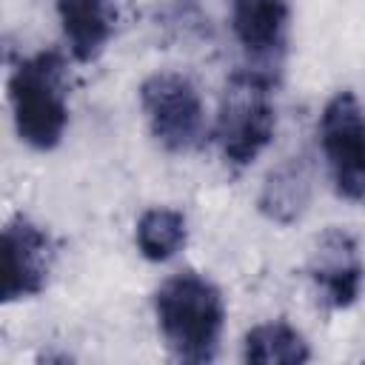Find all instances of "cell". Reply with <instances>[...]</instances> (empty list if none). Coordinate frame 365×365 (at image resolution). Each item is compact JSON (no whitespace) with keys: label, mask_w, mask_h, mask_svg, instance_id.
Instances as JSON below:
<instances>
[{"label":"cell","mask_w":365,"mask_h":365,"mask_svg":"<svg viewBox=\"0 0 365 365\" xmlns=\"http://www.w3.org/2000/svg\"><path fill=\"white\" fill-rule=\"evenodd\" d=\"M9 100L17 137L37 151H51L68 123L63 57L57 51H37L20 60L9 77Z\"/></svg>","instance_id":"7a4b0ae2"},{"label":"cell","mask_w":365,"mask_h":365,"mask_svg":"<svg viewBox=\"0 0 365 365\" xmlns=\"http://www.w3.org/2000/svg\"><path fill=\"white\" fill-rule=\"evenodd\" d=\"M157 325L171 354L182 362H211L225 325V299L220 288L197 274L182 271L168 277L154 291Z\"/></svg>","instance_id":"6da1fadb"},{"label":"cell","mask_w":365,"mask_h":365,"mask_svg":"<svg viewBox=\"0 0 365 365\" xmlns=\"http://www.w3.org/2000/svg\"><path fill=\"white\" fill-rule=\"evenodd\" d=\"M185 237H188L185 217L177 208H160V205L148 208V211L140 214L137 228H134L137 248L151 262L171 259L185 245Z\"/></svg>","instance_id":"7c38bea8"},{"label":"cell","mask_w":365,"mask_h":365,"mask_svg":"<svg viewBox=\"0 0 365 365\" xmlns=\"http://www.w3.org/2000/svg\"><path fill=\"white\" fill-rule=\"evenodd\" d=\"M291 0H231V29L254 63L279 60L288 40Z\"/></svg>","instance_id":"ba28073f"},{"label":"cell","mask_w":365,"mask_h":365,"mask_svg":"<svg viewBox=\"0 0 365 365\" xmlns=\"http://www.w3.org/2000/svg\"><path fill=\"white\" fill-rule=\"evenodd\" d=\"M319 143L336 194L365 205V108L351 91H336L325 103Z\"/></svg>","instance_id":"5b68a950"},{"label":"cell","mask_w":365,"mask_h":365,"mask_svg":"<svg viewBox=\"0 0 365 365\" xmlns=\"http://www.w3.org/2000/svg\"><path fill=\"white\" fill-rule=\"evenodd\" d=\"M57 17L74 60L91 63L114 34V0H57Z\"/></svg>","instance_id":"9c48e42d"},{"label":"cell","mask_w":365,"mask_h":365,"mask_svg":"<svg viewBox=\"0 0 365 365\" xmlns=\"http://www.w3.org/2000/svg\"><path fill=\"white\" fill-rule=\"evenodd\" d=\"M308 277L319 294V299L334 308H351L362 294L365 265L359 257L356 237L345 228H328L311 251L308 259Z\"/></svg>","instance_id":"52a82bcc"},{"label":"cell","mask_w":365,"mask_h":365,"mask_svg":"<svg viewBox=\"0 0 365 365\" xmlns=\"http://www.w3.org/2000/svg\"><path fill=\"white\" fill-rule=\"evenodd\" d=\"M242 359L257 365H299L311 359L305 336L285 319L254 325L242 339Z\"/></svg>","instance_id":"8fae6325"},{"label":"cell","mask_w":365,"mask_h":365,"mask_svg":"<svg viewBox=\"0 0 365 365\" xmlns=\"http://www.w3.org/2000/svg\"><path fill=\"white\" fill-rule=\"evenodd\" d=\"M140 106L151 137L171 154L194 151L205 137V108L197 86L180 71H154L140 83Z\"/></svg>","instance_id":"277c9868"},{"label":"cell","mask_w":365,"mask_h":365,"mask_svg":"<svg viewBox=\"0 0 365 365\" xmlns=\"http://www.w3.org/2000/svg\"><path fill=\"white\" fill-rule=\"evenodd\" d=\"M277 125V106L271 91V77L259 68L237 71L228 77L220 114H217V143L228 165H251L271 143Z\"/></svg>","instance_id":"3957f363"},{"label":"cell","mask_w":365,"mask_h":365,"mask_svg":"<svg viewBox=\"0 0 365 365\" xmlns=\"http://www.w3.org/2000/svg\"><path fill=\"white\" fill-rule=\"evenodd\" d=\"M51 268H54L51 237L23 214L11 217L3 228L0 299L17 302V299H29V297L43 294L48 285Z\"/></svg>","instance_id":"8992f818"},{"label":"cell","mask_w":365,"mask_h":365,"mask_svg":"<svg viewBox=\"0 0 365 365\" xmlns=\"http://www.w3.org/2000/svg\"><path fill=\"white\" fill-rule=\"evenodd\" d=\"M308 194H311L308 165L302 157H291L268 174L259 194V208L274 222H294L305 211Z\"/></svg>","instance_id":"30bf717a"}]
</instances>
